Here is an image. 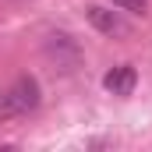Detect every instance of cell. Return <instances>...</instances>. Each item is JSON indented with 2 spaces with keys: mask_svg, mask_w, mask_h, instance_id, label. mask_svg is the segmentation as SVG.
I'll return each mask as SVG.
<instances>
[{
  "mask_svg": "<svg viewBox=\"0 0 152 152\" xmlns=\"http://www.w3.org/2000/svg\"><path fill=\"white\" fill-rule=\"evenodd\" d=\"M113 7H124V11H134V14H142L149 4H145V0H113Z\"/></svg>",
  "mask_w": 152,
  "mask_h": 152,
  "instance_id": "5b68a950",
  "label": "cell"
},
{
  "mask_svg": "<svg viewBox=\"0 0 152 152\" xmlns=\"http://www.w3.org/2000/svg\"><path fill=\"white\" fill-rule=\"evenodd\" d=\"M7 117H14V110H11V99H7V88L0 92V120H7Z\"/></svg>",
  "mask_w": 152,
  "mask_h": 152,
  "instance_id": "8992f818",
  "label": "cell"
},
{
  "mask_svg": "<svg viewBox=\"0 0 152 152\" xmlns=\"http://www.w3.org/2000/svg\"><path fill=\"white\" fill-rule=\"evenodd\" d=\"M46 53L64 67V71H71L75 67V60H78V46H75V39L71 36H64V32H53V36L46 39Z\"/></svg>",
  "mask_w": 152,
  "mask_h": 152,
  "instance_id": "3957f363",
  "label": "cell"
},
{
  "mask_svg": "<svg viewBox=\"0 0 152 152\" xmlns=\"http://www.w3.org/2000/svg\"><path fill=\"white\" fill-rule=\"evenodd\" d=\"M7 99H11L14 117H18V113H28V110H36V106H39V81H36L32 75L14 78V85L7 88Z\"/></svg>",
  "mask_w": 152,
  "mask_h": 152,
  "instance_id": "6da1fadb",
  "label": "cell"
},
{
  "mask_svg": "<svg viewBox=\"0 0 152 152\" xmlns=\"http://www.w3.org/2000/svg\"><path fill=\"white\" fill-rule=\"evenodd\" d=\"M85 18L92 21V28H99L103 36H127V21L110 11V7H103V4H88L85 7Z\"/></svg>",
  "mask_w": 152,
  "mask_h": 152,
  "instance_id": "7a4b0ae2",
  "label": "cell"
},
{
  "mask_svg": "<svg viewBox=\"0 0 152 152\" xmlns=\"http://www.w3.org/2000/svg\"><path fill=\"white\" fill-rule=\"evenodd\" d=\"M134 81H138V75H134V67H131V64H120V67H113L110 75L103 78L106 92H113V96H131Z\"/></svg>",
  "mask_w": 152,
  "mask_h": 152,
  "instance_id": "277c9868",
  "label": "cell"
}]
</instances>
